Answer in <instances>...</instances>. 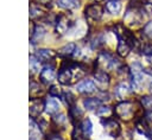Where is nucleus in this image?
<instances>
[{"label": "nucleus", "mask_w": 152, "mask_h": 140, "mask_svg": "<svg viewBox=\"0 0 152 140\" xmlns=\"http://www.w3.org/2000/svg\"><path fill=\"white\" fill-rule=\"evenodd\" d=\"M83 75L84 72L80 68V65L75 63H68L61 68L57 78L59 83L68 85V84H71L74 81H77L78 78H81Z\"/></svg>", "instance_id": "1"}, {"label": "nucleus", "mask_w": 152, "mask_h": 140, "mask_svg": "<svg viewBox=\"0 0 152 140\" xmlns=\"http://www.w3.org/2000/svg\"><path fill=\"white\" fill-rule=\"evenodd\" d=\"M114 113L116 114L118 117H120L122 120H129L134 115V106L132 102L122 101V102L116 104Z\"/></svg>", "instance_id": "2"}, {"label": "nucleus", "mask_w": 152, "mask_h": 140, "mask_svg": "<svg viewBox=\"0 0 152 140\" xmlns=\"http://www.w3.org/2000/svg\"><path fill=\"white\" fill-rule=\"evenodd\" d=\"M99 64L102 65L103 69H112V70H118L122 66V64L119 62V59H116L113 55L108 53V52H102L99 57Z\"/></svg>", "instance_id": "3"}, {"label": "nucleus", "mask_w": 152, "mask_h": 140, "mask_svg": "<svg viewBox=\"0 0 152 140\" xmlns=\"http://www.w3.org/2000/svg\"><path fill=\"white\" fill-rule=\"evenodd\" d=\"M144 68L140 63L138 62H134L131 64V68H129V74H131V77L133 79V87H140L142 84V81H144Z\"/></svg>", "instance_id": "4"}, {"label": "nucleus", "mask_w": 152, "mask_h": 140, "mask_svg": "<svg viewBox=\"0 0 152 140\" xmlns=\"http://www.w3.org/2000/svg\"><path fill=\"white\" fill-rule=\"evenodd\" d=\"M84 13H86V18H88L89 20L97 21L103 15V8L99 4H91V5L87 6Z\"/></svg>", "instance_id": "5"}, {"label": "nucleus", "mask_w": 152, "mask_h": 140, "mask_svg": "<svg viewBox=\"0 0 152 140\" xmlns=\"http://www.w3.org/2000/svg\"><path fill=\"white\" fill-rule=\"evenodd\" d=\"M103 126H104V129L107 132V134H109L110 136L113 138H116L120 135L121 133V127L119 125V122L114 119H106V121H103Z\"/></svg>", "instance_id": "6"}, {"label": "nucleus", "mask_w": 152, "mask_h": 140, "mask_svg": "<svg viewBox=\"0 0 152 140\" xmlns=\"http://www.w3.org/2000/svg\"><path fill=\"white\" fill-rule=\"evenodd\" d=\"M133 93V87L127 82H121L115 88V95L119 100H126Z\"/></svg>", "instance_id": "7"}, {"label": "nucleus", "mask_w": 152, "mask_h": 140, "mask_svg": "<svg viewBox=\"0 0 152 140\" xmlns=\"http://www.w3.org/2000/svg\"><path fill=\"white\" fill-rule=\"evenodd\" d=\"M76 89H77L78 93L87 95V94L94 93V91L97 89V85H96L95 82L91 81V79H83V81H81L80 83H77Z\"/></svg>", "instance_id": "8"}, {"label": "nucleus", "mask_w": 152, "mask_h": 140, "mask_svg": "<svg viewBox=\"0 0 152 140\" xmlns=\"http://www.w3.org/2000/svg\"><path fill=\"white\" fill-rule=\"evenodd\" d=\"M71 25V21L70 19L68 18V15L65 14H61L58 18H57V21H56V32L58 34H64L66 33V31L69 30Z\"/></svg>", "instance_id": "9"}, {"label": "nucleus", "mask_w": 152, "mask_h": 140, "mask_svg": "<svg viewBox=\"0 0 152 140\" xmlns=\"http://www.w3.org/2000/svg\"><path fill=\"white\" fill-rule=\"evenodd\" d=\"M43 110H45V101L37 98L31 102V104H30V116L31 117L39 116Z\"/></svg>", "instance_id": "10"}, {"label": "nucleus", "mask_w": 152, "mask_h": 140, "mask_svg": "<svg viewBox=\"0 0 152 140\" xmlns=\"http://www.w3.org/2000/svg\"><path fill=\"white\" fill-rule=\"evenodd\" d=\"M55 77H56V72H55L53 68H51V66H45V68L40 71V74H39V78H40V81H42L44 84L51 83V82L55 79Z\"/></svg>", "instance_id": "11"}, {"label": "nucleus", "mask_w": 152, "mask_h": 140, "mask_svg": "<svg viewBox=\"0 0 152 140\" xmlns=\"http://www.w3.org/2000/svg\"><path fill=\"white\" fill-rule=\"evenodd\" d=\"M94 79H95V84L97 85V87H101L102 89H104V88H107V85H108V83H109V76H108V74L106 72V71H103V70H99V71H96L95 74H94Z\"/></svg>", "instance_id": "12"}, {"label": "nucleus", "mask_w": 152, "mask_h": 140, "mask_svg": "<svg viewBox=\"0 0 152 140\" xmlns=\"http://www.w3.org/2000/svg\"><path fill=\"white\" fill-rule=\"evenodd\" d=\"M55 55L56 53L50 49H39V50L36 51L34 57L39 62H48V61H51L55 57Z\"/></svg>", "instance_id": "13"}, {"label": "nucleus", "mask_w": 152, "mask_h": 140, "mask_svg": "<svg viewBox=\"0 0 152 140\" xmlns=\"http://www.w3.org/2000/svg\"><path fill=\"white\" fill-rule=\"evenodd\" d=\"M125 23H127L129 26H134V25H138L139 23H141V17L139 14V11H137V9L128 11L127 15L125 17Z\"/></svg>", "instance_id": "14"}, {"label": "nucleus", "mask_w": 152, "mask_h": 140, "mask_svg": "<svg viewBox=\"0 0 152 140\" xmlns=\"http://www.w3.org/2000/svg\"><path fill=\"white\" fill-rule=\"evenodd\" d=\"M131 45L128 44L127 40L125 39H119V43H118V46H116V53L120 56V57H127L128 53L131 52Z\"/></svg>", "instance_id": "15"}, {"label": "nucleus", "mask_w": 152, "mask_h": 140, "mask_svg": "<svg viewBox=\"0 0 152 140\" xmlns=\"http://www.w3.org/2000/svg\"><path fill=\"white\" fill-rule=\"evenodd\" d=\"M58 110H59V103L56 98H48L45 101V112L48 114L55 115L58 113Z\"/></svg>", "instance_id": "16"}, {"label": "nucleus", "mask_w": 152, "mask_h": 140, "mask_svg": "<svg viewBox=\"0 0 152 140\" xmlns=\"http://www.w3.org/2000/svg\"><path fill=\"white\" fill-rule=\"evenodd\" d=\"M44 36H45V28L42 25H34L33 31H32V34H31V42L33 44H36L39 40H42Z\"/></svg>", "instance_id": "17"}, {"label": "nucleus", "mask_w": 152, "mask_h": 140, "mask_svg": "<svg viewBox=\"0 0 152 140\" xmlns=\"http://www.w3.org/2000/svg\"><path fill=\"white\" fill-rule=\"evenodd\" d=\"M106 9L110 14H119L121 11V2L120 0H108L106 4Z\"/></svg>", "instance_id": "18"}, {"label": "nucleus", "mask_w": 152, "mask_h": 140, "mask_svg": "<svg viewBox=\"0 0 152 140\" xmlns=\"http://www.w3.org/2000/svg\"><path fill=\"white\" fill-rule=\"evenodd\" d=\"M101 100L96 98V97H88L83 101V106L84 108H87L88 110H95L101 106Z\"/></svg>", "instance_id": "19"}, {"label": "nucleus", "mask_w": 152, "mask_h": 140, "mask_svg": "<svg viewBox=\"0 0 152 140\" xmlns=\"http://www.w3.org/2000/svg\"><path fill=\"white\" fill-rule=\"evenodd\" d=\"M75 52H76V44H75V43H68V44H65V45L59 50V55L65 56V57L72 56Z\"/></svg>", "instance_id": "20"}, {"label": "nucleus", "mask_w": 152, "mask_h": 140, "mask_svg": "<svg viewBox=\"0 0 152 140\" xmlns=\"http://www.w3.org/2000/svg\"><path fill=\"white\" fill-rule=\"evenodd\" d=\"M39 139H40L39 127L33 120H30V140H39Z\"/></svg>", "instance_id": "21"}, {"label": "nucleus", "mask_w": 152, "mask_h": 140, "mask_svg": "<svg viewBox=\"0 0 152 140\" xmlns=\"http://www.w3.org/2000/svg\"><path fill=\"white\" fill-rule=\"evenodd\" d=\"M57 4L59 7H62L64 9H74L76 7H78L80 1L78 0H58Z\"/></svg>", "instance_id": "22"}, {"label": "nucleus", "mask_w": 152, "mask_h": 140, "mask_svg": "<svg viewBox=\"0 0 152 140\" xmlns=\"http://www.w3.org/2000/svg\"><path fill=\"white\" fill-rule=\"evenodd\" d=\"M81 132L83 133V135H86V136H89L90 134H91V132H93V123H91V121H90V119H84L82 122H81Z\"/></svg>", "instance_id": "23"}, {"label": "nucleus", "mask_w": 152, "mask_h": 140, "mask_svg": "<svg viewBox=\"0 0 152 140\" xmlns=\"http://www.w3.org/2000/svg\"><path fill=\"white\" fill-rule=\"evenodd\" d=\"M44 14H45V9L42 6H31V8H30V17H31V19L42 18Z\"/></svg>", "instance_id": "24"}, {"label": "nucleus", "mask_w": 152, "mask_h": 140, "mask_svg": "<svg viewBox=\"0 0 152 140\" xmlns=\"http://www.w3.org/2000/svg\"><path fill=\"white\" fill-rule=\"evenodd\" d=\"M113 114V109L108 106H100L97 109H96V115L100 116V117H106L108 119L110 115Z\"/></svg>", "instance_id": "25"}, {"label": "nucleus", "mask_w": 152, "mask_h": 140, "mask_svg": "<svg viewBox=\"0 0 152 140\" xmlns=\"http://www.w3.org/2000/svg\"><path fill=\"white\" fill-rule=\"evenodd\" d=\"M82 114H83L82 110L78 107H76V106H71L70 109H69V115H70V117L72 120H80V117L82 116Z\"/></svg>", "instance_id": "26"}, {"label": "nucleus", "mask_w": 152, "mask_h": 140, "mask_svg": "<svg viewBox=\"0 0 152 140\" xmlns=\"http://www.w3.org/2000/svg\"><path fill=\"white\" fill-rule=\"evenodd\" d=\"M141 104L147 112H152V96L141 97Z\"/></svg>", "instance_id": "27"}, {"label": "nucleus", "mask_w": 152, "mask_h": 140, "mask_svg": "<svg viewBox=\"0 0 152 140\" xmlns=\"http://www.w3.org/2000/svg\"><path fill=\"white\" fill-rule=\"evenodd\" d=\"M53 122L57 126H64L66 123V117L64 114H55L53 116Z\"/></svg>", "instance_id": "28"}, {"label": "nucleus", "mask_w": 152, "mask_h": 140, "mask_svg": "<svg viewBox=\"0 0 152 140\" xmlns=\"http://www.w3.org/2000/svg\"><path fill=\"white\" fill-rule=\"evenodd\" d=\"M142 33L147 38H152V21H148L145 24V26L142 27Z\"/></svg>", "instance_id": "29"}, {"label": "nucleus", "mask_w": 152, "mask_h": 140, "mask_svg": "<svg viewBox=\"0 0 152 140\" xmlns=\"http://www.w3.org/2000/svg\"><path fill=\"white\" fill-rule=\"evenodd\" d=\"M49 94L52 96V97H58L62 95V91H61V88L58 85H51L50 89H49Z\"/></svg>", "instance_id": "30"}, {"label": "nucleus", "mask_w": 152, "mask_h": 140, "mask_svg": "<svg viewBox=\"0 0 152 140\" xmlns=\"http://www.w3.org/2000/svg\"><path fill=\"white\" fill-rule=\"evenodd\" d=\"M64 95V97H65V101H66V103H68V106L69 107H71V106H74L75 104V97H74V95L71 94V93H64L63 94Z\"/></svg>", "instance_id": "31"}, {"label": "nucleus", "mask_w": 152, "mask_h": 140, "mask_svg": "<svg viewBox=\"0 0 152 140\" xmlns=\"http://www.w3.org/2000/svg\"><path fill=\"white\" fill-rule=\"evenodd\" d=\"M144 53L147 55V56H151L152 55V45H145L144 49H142Z\"/></svg>", "instance_id": "32"}, {"label": "nucleus", "mask_w": 152, "mask_h": 140, "mask_svg": "<svg viewBox=\"0 0 152 140\" xmlns=\"http://www.w3.org/2000/svg\"><path fill=\"white\" fill-rule=\"evenodd\" d=\"M144 71L147 74V75H150L151 77H152V66H148V68H145L144 69Z\"/></svg>", "instance_id": "33"}, {"label": "nucleus", "mask_w": 152, "mask_h": 140, "mask_svg": "<svg viewBox=\"0 0 152 140\" xmlns=\"http://www.w3.org/2000/svg\"><path fill=\"white\" fill-rule=\"evenodd\" d=\"M148 89H150V91H151V93H152V82H151V83H150V85H148Z\"/></svg>", "instance_id": "34"}, {"label": "nucleus", "mask_w": 152, "mask_h": 140, "mask_svg": "<svg viewBox=\"0 0 152 140\" xmlns=\"http://www.w3.org/2000/svg\"><path fill=\"white\" fill-rule=\"evenodd\" d=\"M93 1H96V2H99V1H101V0H93Z\"/></svg>", "instance_id": "35"}]
</instances>
